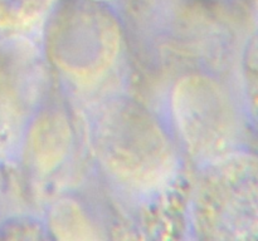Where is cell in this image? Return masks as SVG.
I'll return each mask as SVG.
<instances>
[{"instance_id":"1","label":"cell","mask_w":258,"mask_h":241,"mask_svg":"<svg viewBox=\"0 0 258 241\" xmlns=\"http://www.w3.org/2000/svg\"><path fill=\"white\" fill-rule=\"evenodd\" d=\"M45 0H0V17L22 10V8H34Z\"/></svg>"}]
</instances>
